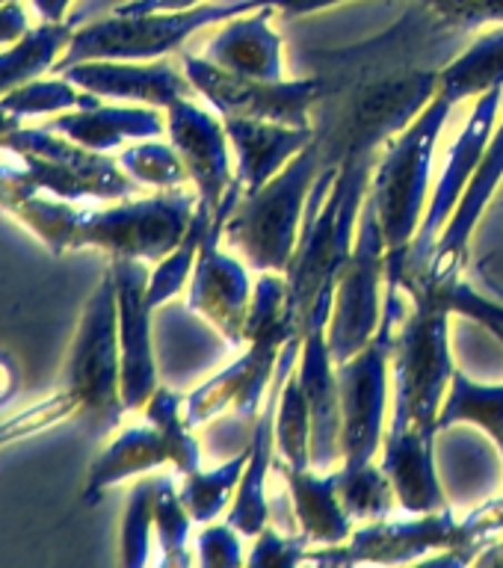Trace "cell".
I'll return each instance as SVG.
<instances>
[{"label":"cell","mask_w":503,"mask_h":568,"mask_svg":"<svg viewBox=\"0 0 503 568\" xmlns=\"http://www.w3.org/2000/svg\"><path fill=\"white\" fill-rule=\"evenodd\" d=\"M373 160L350 154L341 166H323L311 186L302 234L288 266V326L305 335V320L323 287L338 284L355 246L364 199L371 193Z\"/></svg>","instance_id":"1"},{"label":"cell","mask_w":503,"mask_h":568,"mask_svg":"<svg viewBox=\"0 0 503 568\" xmlns=\"http://www.w3.org/2000/svg\"><path fill=\"white\" fill-rule=\"evenodd\" d=\"M501 532L503 515L495 500H489L465 518H456L444 506L439 513H421L403 521L376 518V521L362 524L341 545H320V550H309L305 562H318V566H355V562L469 566V562H477L480 550Z\"/></svg>","instance_id":"2"},{"label":"cell","mask_w":503,"mask_h":568,"mask_svg":"<svg viewBox=\"0 0 503 568\" xmlns=\"http://www.w3.org/2000/svg\"><path fill=\"white\" fill-rule=\"evenodd\" d=\"M453 104L435 95L426 101L409 128L389 142V149L371 175V199L380 216L382 240H385V287L403 291L406 257L412 252L415 234L426 211V190L433 172L435 149L442 136Z\"/></svg>","instance_id":"3"},{"label":"cell","mask_w":503,"mask_h":568,"mask_svg":"<svg viewBox=\"0 0 503 568\" xmlns=\"http://www.w3.org/2000/svg\"><path fill=\"white\" fill-rule=\"evenodd\" d=\"M415 308L403 314L391 353L389 433L426 429L439 435V412L451 385V308L430 287H409Z\"/></svg>","instance_id":"4"},{"label":"cell","mask_w":503,"mask_h":568,"mask_svg":"<svg viewBox=\"0 0 503 568\" xmlns=\"http://www.w3.org/2000/svg\"><path fill=\"white\" fill-rule=\"evenodd\" d=\"M320 169V145L314 140L264 186L252 193L243 190L225 220V240L252 270L288 273Z\"/></svg>","instance_id":"5"},{"label":"cell","mask_w":503,"mask_h":568,"mask_svg":"<svg viewBox=\"0 0 503 568\" xmlns=\"http://www.w3.org/2000/svg\"><path fill=\"white\" fill-rule=\"evenodd\" d=\"M288 12L291 0H204L199 7L178 12H149V16H110L95 24L78 27L69 48L57 62V71L83 60H163L167 53L184 48L199 30L225 24L252 9Z\"/></svg>","instance_id":"6"},{"label":"cell","mask_w":503,"mask_h":568,"mask_svg":"<svg viewBox=\"0 0 503 568\" xmlns=\"http://www.w3.org/2000/svg\"><path fill=\"white\" fill-rule=\"evenodd\" d=\"M78 399V415L92 435L113 433L128 412L122 399V346L115 275L107 266L80 311L78 332L66 362V385Z\"/></svg>","instance_id":"7"},{"label":"cell","mask_w":503,"mask_h":568,"mask_svg":"<svg viewBox=\"0 0 503 568\" xmlns=\"http://www.w3.org/2000/svg\"><path fill=\"white\" fill-rule=\"evenodd\" d=\"M403 320V296L400 291H385L382 323L371 344L359 349L353 358L338 364V390H341V447L344 465L359 468L380 456L385 433H389L391 406V353L394 332Z\"/></svg>","instance_id":"8"},{"label":"cell","mask_w":503,"mask_h":568,"mask_svg":"<svg viewBox=\"0 0 503 568\" xmlns=\"http://www.w3.org/2000/svg\"><path fill=\"white\" fill-rule=\"evenodd\" d=\"M199 207V193L184 186L160 190L149 199H122L104 211H83L71 248H101L110 257L154 261L181 243Z\"/></svg>","instance_id":"9"},{"label":"cell","mask_w":503,"mask_h":568,"mask_svg":"<svg viewBox=\"0 0 503 568\" xmlns=\"http://www.w3.org/2000/svg\"><path fill=\"white\" fill-rule=\"evenodd\" d=\"M0 149L21 158L27 175L42 193H51L66 202L98 199V202H122L131 199L140 184L110 154L92 151L80 142L51 131V128H16L0 136Z\"/></svg>","instance_id":"10"},{"label":"cell","mask_w":503,"mask_h":568,"mask_svg":"<svg viewBox=\"0 0 503 568\" xmlns=\"http://www.w3.org/2000/svg\"><path fill=\"white\" fill-rule=\"evenodd\" d=\"M382 284H385V240H382L376 204L368 193L355 231L353 255L341 270L332 314H329L326 341L335 364L353 358L376 335L382 323V305H385Z\"/></svg>","instance_id":"11"},{"label":"cell","mask_w":503,"mask_h":568,"mask_svg":"<svg viewBox=\"0 0 503 568\" xmlns=\"http://www.w3.org/2000/svg\"><path fill=\"white\" fill-rule=\"evenodd\" d=\"M181 69L190 78L199 95L208 98V104L222 115H240V119H264V122H282L293 128H311L309 110L320 98L318 78L300 80H261L234 74L222 69L208 57L184 53Z\"/></svg>","instance_id":"12"},{"label":"cell","mask_w":503,"mask_h":568,"mask_svg":"<svg viewBox=\"0 0 503 568\" xmlns=\"http://www.w3.org/2000/svg\"><path fill=\"white\" fill-rule=\"evenodd\" d=\"M240 195H243V184L234 178V184L229 186L220 207L213 211L211 231L204 237L195 270L190 275V284H187L190 287L187 308L202 314L234 346L247 344L243 328H247L252 291H255V282L249 278V266L229 252H222L220 246L222 237H225V220L234 211Z\"/></svg>","instance_id":"13"},{"label":"cell","mask_w":503,"mask_h":568,"mask_svg":"<svg viewBox=\"0 0 503 568\" xmlns=\"http://www.w3.org/2000/svg\"><path fill=\"white\" fill-rule=\"evenodd\" d=\"M501 98L503 87L492 89L486 95L477 98V104L471 110V115L465 119V128L460 131V136L453 140L447 158H444L442 175L435 181L433 195L426 202L424 220H421V229L415 234V243H412V252L406 257V273H403V282L412 278V275L424 273L430 261H433L435 243L442 237L444 225L451 222L453 211L460 207L462 195L469 190L471 178L477 172V163L483 158V151L489 145V136L495 133L497 115H501ZM403 287V284H400Z\"/></svg>","instance_id":"14"},{"label":"cell","mask_w":503,"mask_h":568,"mask_svg":"<svg viewBox=\"0 0 503 568\" xmlns=\"http://www.w3.org/2000/svg\"><path fill=\"white\" fill-rule=\"evenodd\" d=\"M291 337L293 332L284 328L252 337L243 344V353L234 362L190 390L184 397V420L190 429L208 424L225 408H234L243 420H255L264 406L266 390L273 385L279 355Z\"/></svg>","instance_id":"15"},{"label":"cell","mask_w":503,"mask_h":568,"mask_svg":"<svg viewBox=\"0 0 503 568\" xmlns=\"http://www.w3.org/2000/svg\"><path fill=\"white\" fill-rule=\"evenodd\" d=\"M115 275V302H119V346H122V399L128 412H140L160 388L154 337H151L149 275L145 261L137 257H110Z\"/></svg>","instance_id":"16"},{"label":"cell","mask_w":503,"mask_h":568,"mask_svg":"<svg viewBox=\"0 0 503 568\" xmlns=\"http://www.w3.org/2000/svg\"><path fill=\"white\" fill-rule=\"evenodd\" d=\"M167 133L169 142L184 160L199 202L217 211L229 193V186L234 184V163H231V140L225 122L193 104L190 98H181L167 110Z\"/></svg>","instance_id":"17"},{"label":"cell","mask_w":503,"mask_h":568,"mask_svg":"<svg viewBox=\"0 0 503 568\" xmlns=\"http://www.w3.org/2000/svg\"><path fill=\"white\" fill-rule=\"evenodd\" d=\"M60 74L98 98L158 110H169L175 101L195 92L184 69L178 71L169 60H83L66 65Z\"/></svg>","instance_id":"18"},{"label":"cell","mask_w":503,"mask_h":568,"mask_svg":"<svg viewBox=\"0 0 503 568\" xmlns=\"http://www.w3.org/2000/svg\"><path fill=\"white\" fill-rule=\"evenodd\" d=\"M229 131L231 151H234V178L247 193L264 186L275 178L309 142L318 140L314 128H293L282 122H264V119H222Z\"/></svg>","instance_id":"19"},{"label":"cell","mask_w":503,"mask_h":568,"mask_svg":"<svg viewBox=\"0 0 503 568\" xmlns=\"http://www.w3.org/2000/svg\"><path fill=\"white\" fill-rule=\"evenodd\" d=\"M435 433L426 429H400L385 433L380 465L389 474L398 504L409 515L439 513L447 506L442 477L435 468Z\"/></svg>","instance_id":"20"},{"label":"cell","mask_w":503,"mask_h":568,"mask_svg":"<svg viewBox=\"0 0 503 568\" xmlns=\"http://www.w3.org/2000/svg\"><path fill=\"white\" fill-rule=\"evenodd\" d=\"M51 131L69 136L92 151L119 149L124 142L158 140L167 131V115L145 104H95L69 110L51 119Z\"/></svg>","instance_id":"21"},{"label":"cell","mask_w":503,"mask_h":568,"mask_svg":"<svg viewBox=\"0 0 503 568\" xmlns=\"http://www.w3.org/2000/svg\"><path fill=\"white\" fill-rule=\"evenodd\" d=\"M273 12L275 9L270 7L252 9L247 16L225 21V27L204 48V57L234 74L284 80L282 36L270 24Z\"/></svg>","instance_id":"22"},{"label":"cell","mask_w":503,"mask_h":568,"mask_svg":"<svg viewBox=\"0 0 503 568\" xmlns=\"http://www.w3.org/2000/svg\"><path fill=\"white\" fill-rule=\"evenodd\" d=\"M275 468L291 491L293 521L311 545H341L353 536V518L338 495V468H291L284 462H275Z\"/></svg>","instance_id":"23"},{"label":"cell","mask_w":503,"mask_h":568,"mask_svg":"<svg viewBox=\"0 0 503 568\" xmlns=\"http://www.w3.org/2000/svg\"><path fill=\"white\" fill-rule=\"evenodd\" d=\"M163 465H172V444L163 429L151 420L142 426H128L92 459L80 500L87 506H95L104 491H110L113 486L131 477L151 474Z\"/></svg>","instance_id":"24"},{"label":"cell","mask_w":503,"mask_h":568,"mask_svg":"<svg viewBox=\"0 0 503 568\" xmlns=\"http://www.w3.org/2000/svg\"><path fill=\"white\" fill-rule=\"evenodd\" d=\"M503 181V119H497L495 133L489 136V145L483 151V158L477 163V172L471 178L469 190L462 195L460 207L453 211L451 222L444 225L442 237L435 243L433 261H462L469 255V240L477 229L480 216L486 213V207L495 199L497 186ZM430 261V264H433Z\"/></svg>","instance_id":"25"},{"label":"cell","mask_w":503,"mask_h":568,"mask_svg":"<svg viewBox=\"0 0 503 568\" xmlns=\"http://www.w3.org/2000/svg\"><path fill=\"white\" fill-rule=\"evenodd\" d=\"M78 18L74 21H42V24L30 27L18 42L7 44L0 51V98L30 80L42 78L44 71L57 69L71 36L78 33Z\"/></svg>","instance_id":"26"},{"label":"cell","mask_w":503,"mask_h":568,"mask_svg":"<svg viewBox=\"0 0 503 568\" xmlns=\"http://www.w3.org/2000/svg\"><path fill=\"white\" fill-rule=\"evenodd\" d=\"M497 87H503V27L480 36L435 78V95H442L453 106L465 98L486 95Z\"/></svg>","instance_id":"27"},{"label":"cell","mask_w":503,"mask_h":568,"mask_svg":"<svg viewBox=\"0 0 503 568\" xmlns=\"http://www.w3.org/2000/svg\"><path fill=\"white\" fill-rule=\"evenodd\" d=\"M453 424H474L495 442L503 456V382L486 385L453 367L451 385L439 412V435Z\"/></svg>","instance_id":"28"},{"label":"cell","mask_w":503,"mask_h":568,"mask_svg":"<svg viewBox=\"0 0 503 568\" xmlns=\"http://www.w3.org/2000/svg\"><path fill=\"white\" fill-rule=\"evenodd\" d=\"M247 459L249 444L240 453H234L229 462L217 465V468H199L193 474H184V483L178 488H181V500L190 509L195 524H211L220 515L229 513L240 477H243V468H247Z\"/></svg>","instance_id":"29"},{"label":"cell","mask_w":503,"mask_h":568,"mask_svg":"<svg viewBox=\"0 0 503 568\" xmlns=\"http://www.w3.org/2000/svg\"><path fill=\"white\" fill-rule=\"evenodd\" d=\"M213 222V211L208 204L199 202L193 213V222H190V229L181 237L172 252L167 257H160L158 266L151 270L149 275V305L151 308H160V305H167L169 300H175L178 293L184 291L187 284H190V275L195 270V261H199V252H202V243L208 237V231H211Z\"/></svg>","instance_id":"30"},{"label":"cell","mask_w":503,"mask_h":568,"mask_svg":"<svg viewBox=\"0 0 503 568\" xmlns=\"http://www.w3.org/2000/svg\"><path fill=\"white\" fill-rule=\"evenodd\" d=\"M275 453L291 468H311V408L296 367L284 379L275 403Z\"/></svg>","instance_id":"31"},{"label":"cell","mask_w":503,"mask_h":568,"mask_svg":"<svg viewBox=\"0 0 503 568\" xmlns=\"http://www.w3.org/2000/svg\"><path fill=\"white\" fill-rule=\"evenodd\" d=\"M338 495L353 521H376L389 518L398 495L391 486L389 474L376 459L359 468H338Z\"/></svg>","instance_id":"32"},{"label":"cell","mask_w":503,"mask_h":568,"mask_svg":"<svg viewBox=\"0 0 503 568\" xmlns=\"http://www.w3.org/2000/svg\"><path fill=\"white\" fill-rule=\"evenodd\" d=\"M190 527H193V515L181 500V488L169 474H160L158 500H154V536H158L163 566L184 568L193 562Z\"/></svg>","instance_id":"33"},{"label":"cell","mask_w":503,"mask_h":568,"mask_svg":"<svg viewBox=\"0 0 503 568\" xmlns=\"http://www.w3.org/2000/svg\"><path fill=\"white\" fill-rule=\"evenodd\" d=\"M0 104L21 119H33V115H60L80 106H95L101 104V98L74 87L69 78L60 74V78H36L24 87L12 89L9 95L0 98Z\"/></svg>","instance_id":"34"},{"label":"cell","mask_w":503,"mask_h":568,"mask_svg":"<svg viewBox=\"0 0 503 568\" xmlns=\"http://www.w3.org/2000/svg\"><path fill=\"white\" fill-rule=\"evenodd\" d=\"M142 412H145V420L160 426L172 444V468L178 474H193V470L202 468V447L184 420V397L181 394L160 385Z\"/></svg>","instance_id":"35"},{"label":"cell","mask_w":503,"mask_h":568,"mask_svg":"<svg viewBox=\"0 0 503 568\" xmlns=\"http://www.w3.org/2000/svg\"><path fill=\"white\" fill-rule=\"evenodd\" d=\"M119 163L140 186L172 190V186L190 184V172L172 142L142 140L131 149H124L119 154Z\"/></svg>","instance_id":"36"},{"label":"cell","mask_w":503,"mask_h":568,"mask_svg":"<svg viewBox=\"0 0 503 568\" xmlns=\"http://www.w3.org/2000/svg\"><path fill=\"white\" fill-rule=\"evenodd\" d=\"M160 477H142L128 495V506L122 515L119 550L122 566L140 568L149 562L151 536H154V500H158Z\"/></svg>","instance_id":"37"},{"label":"cell","mask_w":503,"mask_h":568,"mask_svg":"<svg viewBox=\"0 0 503 568\" xmlns=\"http://www.w3.org/2000/svg\"><path fill=\"white\" fill-rule=\"evenodd\" d=\"M284 308H288V278H284V273H261V278L255 282V291H252L247 328H243L247 341L266 335V332H279V328L293 332L288 326Z\"/></svg>","instance_id":"38"},{"label":"cell","mask_w":503,"mask_h":568,"mask_svg":"<svg viewBox=\"0 0 503 568\" xmlns=\"http://www.w3.org/2000/svg\"><path fill=\"white\" fill-rule=\"evenodd\" d=\"M311 539L305 532H279L273 524H266L264 530L255 536V545L249 550L247 566L261 568V566H275V568H291L300 566L309 559Z\"/></svg>","instance_id":"39"},{"label":"cell","mask_w":503,"mask_h":568,"mask_svg":"<svg viewBox=\"0 0 503 568\" xmlns=\"http://www.w3.org/2000/svg\"><path fill=\"white\" fill-rule=\"evenodd\" d=\"M243 532L229 521L202 524V532L195 536V550L199 562L204 568H238L247 562L243 554Z\"/></svg>","instance_id":"40"},{"label":"cell","mask_w":503,"mask_h":568,"mask_svg":"<svg viewBox=\"0 0 503 568\" xmlns=\"http://www.w3.org/2000/svg\"><path fill=\"white\" fill-rule=\"evenodd\" d=\"M447 24L483 27L503 24V0H421Z\"/></svg>","instance_id":"41"},{"label":"cell","mask_w":503,"mask_h":568,"mask_svg":"<svg viewBox=\"0 0 503 568\" xmlns=\"http://www.w3.org/2000/svg\"><path fill=\"white\" fill-rule=\"evenodd\" d=\"M30 27L33 24L27 21V9L21 7V0H7V3H0V48L18 42Z\"/></svg>","instance_id":"42"},{"label":"cell","mask_w":503,"mask_h":568,"mask_svg":"<svg viewBox=\"0 0 503 568\" xmlns=\"http://www.w3.org/2000/svg\"><path fill=\"white\" fill-rule=\"evenodd\" d=\"M204 0H131L115 9V16H149V12H178V9L199 7Z\"/></svg>","instance_id":"43"},{"label":"cell","mask_w":503,"mask_h":568,"mask_svg":"<svg viewBox=\"0 0 503 568\" xmlns=\"http://www.w3.org/2000/svg\"><path fill=\"white\" fill-rule=\"evenodd\" d=\"M18 390V364L9 353L0 349V406L16 397Z\"/></svg>","instance_id":"44"},{"label":"cell","mask_w":503,"mask_h":568,"mask_svg":"<svg viewBox=\"0 0 503 568\" xmlns=\"http://www.w3.org/2000/svg\"><path fill=\"white\" fill-rule=\"evenodd\" d=\"M42 21H66V12L74 0H30Z\"/></svg>","instance_id":"45"},{"label":"cell","mask_w":503,"mask_h":568,"mask_svg":"<svg viewBox=\"0 0 503 568\" xmlns=\"http://www.w3.org/2000/svg\"><path fill=\"white\" fill-rule=\"evenodd\" d=\"M24 124V119L16 113H9L7 106L0 104V136H7L9 131H16V128H21Z\"/></svg>","instance_id":"46"},{"label":"cell","mask_w":503,"mask_h":568,"mask_svg":"<svg viewBox=\"0 0 503 568\" xmlns=\"http://www.w3.org/2000/svg\"><path fill=\"white\" fill-rule=\"evenodd\" d=\"M495 504H497V509H501V515H503V497H497Z\"/></svg>","instance_id":"47"}]
</instances>
